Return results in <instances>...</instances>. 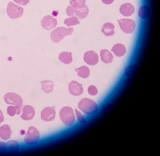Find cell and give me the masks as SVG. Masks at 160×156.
I'll return each instance as SVG.
<instances>
[{
	"label": "cell",
	"instance_id": "cell-18",
	"mask_svg": "<svg viewBox=\"0 0 160 156\" xmlns=\"http://www.w3.org/2000/svg\"><path fill=\"white\" fill-rule=\"evenodd\" d=\"M114 25L112 23L109 22L106 23L102 26V32L106 36H108V37L112 36L114 35Z\"/></svg>",
	"mask_w": 160,
	"mask_h": 156
},
{
	"label": "cell",
	"instance_id": "cell-26",
	"mask_svg": "<svg viewBox=\"0 0 160 156\" xmlns=\"http://www.w3.org/2000/svg\"><path fill=\"white\" fill-rule=\"evenodd\" d=\"M75 114H76L78 121L81 123H85L86 122V118L84 116L82 115V113L79 110H78L77 109H75Z\"/></svg>",
	"mask_w": 160,
	"mask_h": 156
},
{
	"label": "cell",
	"instance_id": "cell-17",
	"mask_svg": "<svg viewBox=\"0 0 160 156\" xmlns=\"http://www.w3.org/2000/svg\"><path fill=\"white\" fill-rule=\"evenodd\" d=\"M58 59L60 62L66 64H70L73 61L72 53L68 51H62L61 53L59 54Z\"/></svg>",
	"mask_w": 160,
	"mask_h": 156
},
{
	"label": "cell",
	"instance_id": "cell-19",
	"mask_svg": "<svg viewBox=\"0 0 160 156\" xmlns=\"http://www.w3.org/2000/svg\"><path fill=\"white\" fill-rule=\"evenodd\" d=\"M75 71L77 73L78 77L82 78H87L90 75V70L88 67L83 66L78 68H76Z\"/></svg>",
	"mask_w": 160,
	"mask_h": 156
},
{
	"label": "cell",
	"instance_id": "cell-9",
	"mask_svg": "<svg viewBox=\"0 0 160 156\" xmlns=\"http://www.w3.org/2000/svg\"><path fill=\"white\" fill-rule=\"evenodd\" d=\"M41 25L44 29L50 30L57 25V20L51 16L47 15L44 17L41 20Z\"/></svg>",
	"mask_w": 160,
	"mask_h": 156
},
{
	"label": "cell",
	"instance_id": "cell-1",
	"mask_svg": "<svg viewBox=\"0 0 160 156\" xmlns=\"http://www.w3.org/2000/svg\"><path fill=\"white\" fill-rule=\"evenodd\" d=\"M78 107L83 113L87 115H92L98 110V106L92 99L86 98L81 99L78 103Z\"/></svg>",
	"mask_w": 160,
	"mask_h": 156
},
{
	"label": "cell",
	"instance_id": "cell-28",
	"mask_svg": "<svg viewBox=\"0 0 160 156\" xmlns=\"http://www.w3.org/2000/svg\"><path fill=\"white\" fill-rule=\"evenodd\" d=\"M7 113L10 116H14L17 114V109L14 106H10L8 107Z\"/></svg>",
	"mask_w": 160,
	"mask_h": 156
},
{
	"label": "cell",
	"instance_id": "cell-24",
	"mask_svg": "<svg viewBox=\"0 0 160 156\" xmlns=\"http://www.w3.org/2000/svg\"><path fill=\"white\" fill-rule=\"evenodd\" d=\"M64 23L66 25L68 26V27H70L72 26L80 24V22L77 17L73 16L69 19H66L65 20H64Z\"/></svg>",
	"mask_w": 160,
	"mask_h": 156
},
{
	"label": "cell",
	"instance_id": "cell-31",
	"mask_svg": "<svg viewBox=\"0 0 160 156\" xmlns=\"http://www.w3.org/2000/svg\"><path fill=\"white\" fill-rule=\"evenodd\" d=\"M102 2H103L105 4H110L113 3L114 0H102Z\"/></svg>",
	"mask_w": 160,
	"mask_h": 156
},
{
	"label": "cell",
	"instance_id": "cell-15",
	"mask_svg": "<svg viewBox=\"0 0 160 156\" xmlns=\"http://www.w3.org/2000/svg\"><path fill=\"white\" fill-rule=\"evenodd\" d=\"M12 131L9 125H4L0 127V138L4 140H7L11 137Z\"/></svg>",
	"mask_w": 160,
	"mask_h": 156
},
{
	"label": "cell",
	"instance_id": "cell-32",
	"mask_svg": "<svg viewBox=\"0 0 160 156\" xmlns=\"http://www.w3.org/2000/svg\"><path fill=\"white\" fill-rule=\"evenodd\" d=\"M4 120V116L2 111L0 110V123H2Z\"/></svg>",
	"mask_w": 160,
	"mask_h": 156
},
{
	"label": "cell",
	"instance_id": "cell-29",
	"mask_svg": "<svg viewBox=\"0 0 160 156\" xmlns=\"http://www.w3.org/2000/svg\"><path fill=\"white\" fill-rule=\"evenodd\" d=\"M76 9L72 6H68L66 9V13L68 16H73L75 15Z\"/></svg>",
	"mask_w": 160,
	"mask_h": 156
},
{
	"label": "cell",
	"instance_id": "cell-22",
	"mask_svg": "<svg viewBox=\"0 0 160 156\" xmlns=\"http://www.w3.org/2000/svg\"><path fill=\"white\" fill-rule=\"evenodd\" d=\"M86 0H71L70 4L75 9H82L86 6Z\"/></svg>",
	"mask_w": 160,
	"mask_h": 156
},
{
	"label": "cell",
	"instance_id": "cell-12",
	"mask_svg": "<svg viewBox=\"0 0 160 156\" xmlns=\"http://www.w3.org/2000/svg\"><path fill=\"white\" fill-rule=\"evenodd\" d=\"M35 114V110L33 107L30 105H25L22 109V114L20 117L22 119L28 121L34 117Z\"/></svg>",
	"mask_w": 160,
	"mask_h": 156
},
{
	"label": "cell",
	"instance_id": "cell-27",
	"mask_svg": "<svg viewBox=\"0 0 160 156\" xmlns=\"http://www.w3.org/2000/svg\"><path fill=\"white\" fill-rule=\"evenodd\" d=\"M7 144V146H8V147L10 149H18L19 147L18 143L16 141H14V140L8 142Z\"/></svg>",
	"mask_w": 160,
	"mask_h": 156
},
{
	"label": "cell",
	"instance_id": "cell-13",
	"mask_svg": "<svg viewBox=\"0 0 160 156\" xmlns=\"http://www.w3.org/2000/svg\"><path fill=\"white\" fill-rule=\"evenodd\" d=\"M120 11L123 16H130L134 13L135 8L131 4L126 3L121 6Z\"/></svg>",
	"mask_w": 160,
	"mask_h": 156
},
{
	"label": "cell",
	"instance_id": "cell-5",
	"mask_svg": "<svg viewBox=\"0 0 160 156\" xmlns=\"http://www.w3.org/2000/svg\"><path fill=\"white\" fill-rule=\"evenodd\" d=\"M40 137V132L37 128L31 126L28 129V132L26 134L24 141L27 144H34L37 143L39 141Z\"/></svg>",
	"mask_w": 160,
	"mask_h": 156
},
{
	"label": "cell",
	"instance_id": "cell-25",
	"mask_svg": "<svg viewBox=\"0 0 160 156\" xmlns=\"http://www.w3.org/2000/svg\"><path fill=\"white\" fill-rule=\"evenodd\" d=\"M88 92L90 95L92 96H96L98 92V90L95 85H90L88 87Z\"/></svg>",
	"mask_w": 160,
	"mask_h": 156
},
{
	"label": "cell",
	"instance_id": "cell-2",
	"mask_svg": "<svg viewBox=\"0 0 160 156\" xmlns=\"http://www.w3.org/2000/svg\"><path fill=\"white\" fill-rule=\"evenodd\" d=\"M59 116L62 123L67 126H72L75 121L74 112L71 107H62L59 112Z\"/></svg>",
	"mask_w": 160,
	"mask_h": 156
},
{
	"label": "cell",
	"instance_id": "cell-10",
	"mask_svg": "<svg viewBox=\"0 0 160 156\" xmlns=\"http://www.w3.org/2000/svg\"><path fill=\"white\" fill-rule=\"evenodd\" d=\"M84 61L87 64L90 66H95L99 61L98 54L93 51H89L84 54Z\"/></svg>",
	"mask_w": 160,
	"mask_h": 156
},
{
	"label": "cell",
	"instance_id": "cell-23",
	"mask_svg": "<svg viewBox=\"0 0 160 156\" xmlns=\"http://www.w3.org/2000/svg\"><path fill=\"white\" fill-rule=\"evenodd\" d=\"M149 8L147 6L140 7L138 11V16L140 19H145L149 15Z\"/></svg>",
	"mask_w": 160,
	"mask_h": 156
},
{
	"label": "cell",
	"instance_id": "cell-7",
	"mask_svg": "<svg viewBox=\"0 0 160 156\" xmlns=\"http://www.w3.org/2000/svg\"><path fill=\"white\" fill-rule=\"evenodd\" d=\"M118 24L122 31L127 34H130L134 31L135 22L130 19H121L118 20Z\"/></svg>",
	"mask_w": 160,
	"mask_h": 156
},
{
	"label": "cell",
	"instance_id": "cell-3",
	"mask_svg": "<svg viewBox=\"0 0 160 156\" xmlns=\"http://www.w3.org/2000/svg\"><path fill=\"white\" fill-rule=\"evenodd\" d=\"M74 31L73 28H66L59 27L53 30L50 35L51 40L55 43L60 42L62 39L68 35H70Z\"/></svg>",
	"mask_w": 160,
	"mask_h": 156
},
{
	"label": "cell",
	"instance_id": "cell-30",
	"mask_svg": "<svg viewBox=\"0 0 160 156\" xmlns=\"http://www.w3.org/2000/svg\"><path fill=\"white\" fill-rule=\"evenodd\" d=\"M30 0H13V1L16 3L22 5V6H25L27 5L29 2Z\"/></svg>",
	"mask_w": 160,
	"mask_h": 156
},
{
	"label": "cell",
	"instance_id": "cell-6",
	"mask_svg": "<svg viewBox=\"0 0 160 156\" xmlns=\"http://www.w3.org/2000/svg\"><path fill=\"white\" fill-rule=\"evenodd\" d=\"M7 13L10 19H19L23 15L24 9L22 7L10 2L8 4Z\"/></svg>",
	"mask_w": 160,
	"mask_h": 156
},
{
	"label": "cell",
	"instance_id": "cell-4",
	"mask_svg": "<svg viewBox=\"0 0 160 156\" xmlns=\"http://www.w3.org/2000/svg\"><path fill=\"white\" fill-rule=\"evenodd\" d=\"M4 99L7 104H11L16 107L17 114L19 115L20 114L21 107L23 103V100L19 95L12 92H9L6 94Z\"/></svg>",
	"mask_w": 160,
	"mask_h": 156
},
{
	"label": "cell",
	"instance_id": "cell-20",
	"mask_svg": "<svg viewBox=\"0 0 160 156\" xmlns=\"http://www.w3.org/2000/svg\"><path fill=\"white\" fill-rule=\"evenodd\" d=\"M41 88L43 92L46 94H50L54 88V84L52 82L49 80H44L41 82Z\"/></svg>",
	"mask_w": 160,
	"mask_h": 156
},
{
	"label": "cell",
	"instance_id": "cell-11",
	"mask_svg": "<svg viewBox=\"0 0 160 156\" xmlns=\"http://www.w3.org/2000/svg\"><path fill=\"white\" fill-rule=\"evenodd\" d=\"M68 91L72 95L79 96L83 92L84 89L82 84L77 81H72L68 85Z\"/></svg>",
	"mask_w": 160,
	"mask_h": 156
},
{
	"label": "cell",
	"instance_id": "cell-21",
	"mask_svg": "<svg viewBox=\"0 0 160 156\" xmlns=\"http://www.w3.org/2000/svg\"><path fill=\"white\" fill-rule=\"evenodd\" d=\"M89 12V9H88L87 6L86 5L82 9H76L75 15L77 16L78 19H85L86 17H87L88 15Z\"/></svg>",
	"mask_w": 160,
	"mask_h": 156
},
{
	"label": "cell",
	"instance_id": "cell-16",
	"mask_svg": "<svg viewBox=\"0 0 160 156\" xmlns=\"http://www.w3.org/2000/svg\"><path fill=\"white\" fill-rule=\"evenodd\" d=\"M112 51L118 57H122L126 54V47L121 44H117L113 46Z\"/></svg>",
	"mask_w": 160,
	"mask_h": 156
},
{
	"label": "cell",
	"instance_id": "cell-14",
	"mask_svg": "<svg viewBox=\"0 0 160 156\" xmlns=\"http://www.w3.org/2000/svg\"><path fill=\"white\" fill-rule=\"evenodd\" d=\"M100 59L105 63H110L113 62L114 56L111 51L108 50L104 49L100 51Z\"/></svg>",
	"mask_w": 160,
	"mask_h": 156
},
{
	"label": "cell",
	"instance_id": "cell-8",
	"mask_svg": "<svg viewBox=\"0 0 160 156\" xmlns=\"http://www.w3.org/2000/svg\"><path fill=\"white\" fill-rule=\"evenodd\" d=\"M56 112L54 108L51 107H47L43 109L41 113V117L42 120L46 122H50L55 119Z\"/></svg>",
	"mask_w": 160,
	"mask_h": 156
}]
</instances>
